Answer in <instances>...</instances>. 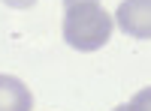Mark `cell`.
<instances>
[{
	"instance_id": "cell-4",
	"label": "cell",
	"mask_w": 151,
	"mask_h": 111,
	"mask_svg": "<svg viewBox=\"0 0 151 111\" xmlns=\"http://www.w3.org/2000/svg\"><path fill=\"white\" fill-rule=\"evenodd\" d=\"M124 111H151V87H142L127 105H124Z\"/></svg>"
},
{
	"instance_id": "cell-2",
	"label": "cell",
	"mask_w": 151,
	"mask_h": 111,
	"mask_svg": "<svg viewBox=\"0 0 151 111\" xmlns=\"http://www.w3.org/2000/svg\"><path fill=\"white\" fill-rule=\"evenodd\" d=\"M115 21L133 39H151V0H121Z\"/></svg>"
},
{
	"instance_id": "cell-5",
	"label": "cell",
	"mask_w": 151,
	"mask_h": 111,
	"mask_svg": "<svg viewBox=\"0 0 151 111\" xmlns=\"http://www.w3.org/2000/svg\"><path fill=\"white\" fill-rule=\"evenodd\" d=\"M3 3H6V6H12V9H30L36 0H3Z\"/></svg>"
},
{
	"instance_id": "cell-3",
	"label": "cell",
	"mask_w": 151,
	"mask_h": 111,
	"mask_svg": "<svg viewBox=\"0 0 151 111\" xmlns=\"http://www.w3.org/2000/svg\"><path fill=\"white\" fill-rule=\"evenodd\" d=\"M30 108H33L30 87L21 78L0 72V111H30Z\"/></svg>"
},
{
	"instance_id": "cell-1",
	"label": "cell",
	"mask_w": 151,
	"mask_h": 111,
	"mask_svg": "<svg viewBox=\"0 0 151 111\" xmlns=\"http://www.w3.org/2000/svg\"><path fill=\"white\" fill-rule=\"evenodd\" d=\"M64 39L76 51H97L112 36V15L97 3V0H79L70 3L64 12Z\"/></svg>"
},
{
	"instance_id": "cell-6",
	"label": "cell",
	"mask_w": 151,
	"mask_h": 111,
	"mask_svg": "<svg viewBox=\"0 0 151 111\" xmlns=\"http://www.w3.org/2000/svg\"><path fill=\"white\" fill-rule=\"evenodd\" d=\"M70 3H79V0H64V6H70Z\"/></svg>"
}]
</instances>
